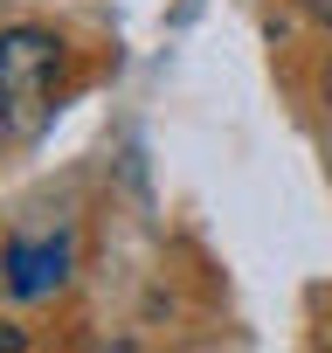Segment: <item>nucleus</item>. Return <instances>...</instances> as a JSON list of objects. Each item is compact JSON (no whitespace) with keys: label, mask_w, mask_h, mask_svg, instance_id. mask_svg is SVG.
Returning a JSON list of instances; mask_svg holds the SVG:
<instances>
[{"label":"nucleus","mask_w":332,"mask_h":353,"mask_svg":"<svg viewBox=\"0 0 332 353\" xmlns=\"http://www.w3.org/2000/svg\"><path fill=\"white\" fill-rule=\"evenodd\" d=\"M0 270H8V291H14V298H49V291L70 277V243H63V236H49V243L14 236Z\"/></svg>","instance_id":"nucleus-2"},{"label":"nucleus","mask_w":332,"mask_h":353,"mask_svg":"<svg viewBox=\"0 0 332 353\" xmlns=\"http://www.w3.org/2000/svg\"><path fill=\"white\" fill-rule=\"evenodd\" d=\"M0 346H8V353H21V332H0Z\"/></svg>","instance_id":"nucleus-3"},{"label":"nucleus","mask_w":332,"mask_h":353,"mask_svg":"<svg viewBox=\"0 0 332 353\" xmlns=\"http://www.w3.org/2000/svg\"><path fill=\"white\" fill-rule=\"evenodd\" d=\"M325 97H332V70H325Z\"/></svg>","instance_id":"nucleus-4"},{"label":"nucleus","mask_w":332,"mask_h":353,"mask_svg":"<svg viewBox=\"0 0 332 353\" xmlns=\"http://www.w3.org/2000/svg\"><path fill=\"white\" fill-rule=\"evenodd\" d=\"M56 77H63V42L49 28H8L0 35V118L8 132H42L56 111Z\"/></svg>","instance_id":"nucleus-1"}]
</instances>
